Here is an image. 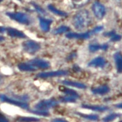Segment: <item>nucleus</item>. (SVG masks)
Returning a JSON list of instances; mask_svg holds the SVG:
<instances>
[{
    "instance_id": "f257e3e1",
    "label": "nucleus",
    "mask_w": 122,
    "mask_h": 122,
    "mask_svg": "<svg viewBox=\"0 0 122 122\" xmlns=\"http://www.w3.org/2000/svg\"><path fill=\"white\" fill-rule=\"evenodd\" d=\"M91 23V17L87 10H81L74 15L73 25L75 29L82 30L87 28Z\"/></svg>"
},
{
    "instance_id": "f03ea898",
    "label": "nucleus",
    "mask_w": 122,
    "mask_h": 122,
    "mask_svg": "<svg viewBox=\"0 0 122 122\" xmlns=\"http://www.w3.org/2000/svg\"><path fill=\"white\" fill-rule=\"evenodd\" d=\"M103 26H98L92 30L88 31L84 33H75V32H69L66 34V37L68 39H89L90 36L98 33L99 32L103 30Z\"/></svg>"
},
{
    "instance_id": "7ed1b4c3",
    "label": "nucleus",
    "mask_w": 122,
    "mask_h": 122,
    "mask_svg": "<svg viewBox=\"0 0 122 122\" xmlns=\"http://www.w3.org/2000/svg\"><path fill=\"white\" fill-rule=\"evenodd\" d=\"M23 50L26 53L30 54H34L40 49V45L34 40H27L22 44Z\"/></svg>"
},
{
    "instance_id": "20e7f679",
    "label": "nucleus",
    "mask_w": 122,
    "mask_h": 122,
    "mask_svg": "<svg viewBox=\"0 0 122 122\" xmlns=\"http://www.w3.org/2000/svg\"><path fill=\"white\" fill-rule=\"evenodd\" d=\"M6 15L15 21L23 25H29L30 20L26 14L21 12H7Z\"/></svg>"
},
{
    "instance_id": "39448f33",
    "label": "nucleus",
    "mask_w": 122,
    "mask_h": 122,
    "mask_svg": "<svg viewBox=\"0 0 122 122\" xmlns=\"http://www.w3.org/2000/svg\"><path fill=\"white\" fill-rule=\"evenodd\" d=\"M57 104H58V103L56 100H54V98H51L40 101L39 103H38L35 106V107L37 110L46 111V109L56 106Z\"/></svg>"
},
{
    "instance_id": "423d86ee",
    "label": "nucleus",
    "mask_w": 122,
    "mask_h": 122,
    "mask_svg": "<svg viewBox=\"0 0 122 122\" xmlns=\"http://www.w3.org/2000/svg\"><path fill=\"white\" fill-rule=\"evenodd\" d=\"M92 10L95 17L99 20H101L104 17L106 14L105 7L101 3L97 1L93 3Z\"/></svg>"
},
{
    "instance_id": "0eeeda50",
    "label": "nucleus",
    "mask_w": 122,
    "mask_h": 122,
    "mask_svg": "<svg viewBox=\"0 0 122 122\" xmlns=\"http://www.w3.org/2000/svg\"><path fill=\"white\" fill-rule=\"evenodd\" d=\"M0 100L3 101V102H6V103H9V104H14V105L20 107L23 109H28V107H29L28 104L27 103H25V102L10 98L7 97V96L4 95H0Z\"/></svg>"
},
{
    "instance_id": "6e6552de",
    "label": "nucleus",
    "mask_w": 122,
    "mask_h": 122,
    "mask_svg": "<svg viewBox=\"0 0 122 122\" xmlns=\"http://www.w3.org/2000/svg\"><path fill=\"white\" fill-rule=\"evenodd\" d=\"M67 74H68V72L65 70L53 71H48V72L40 73L38 75H37V77L40 78H51V77L65 76V75H67Z\"/></svg>"
},
{
    "instance_id": "1a4fd4ad",
    "label": "nucleus",
    "mask_w": 122,
    "mask_h": 122,
    "mask_svg": "<svg viewBox=\"0 0 122 122\" xmlns=\"http://www.w3.org/2000/svg\"><path fill=\"white\" fill-rule=\"evenodd\" d=\"M31 65L36 67L37 68H41V69H46L49 68L50 66V63L46 61H45L43 59H33L30 62Z\"/></svg>"
},
{
    "instance_id": "9d476101",
    "label": "nucleus",
    "mask_w": 122,
    "mask_h": 122,
    "mask_svg": "<svg viewBox=\"0 0 122 122\" xmlns=\"http://www.w3.org/2000/svg\"><path fill=\"white\" fill-rule=\"evenodd\" d=\"M106 63V61L103 57H98L92 60L88 64V66L91 67H103Z\"/></svg>"
},
{
    "instance_id": "9b49d317",
    "label": "nucleus",
    "mask_w": 122,
    "mask_h": 122,
    "mask_svg": "<svg viewBox=\"0 0 122 122\" xmlns=\"http://www.w3.org/2000/svg\"><path fill=\"white\" fill-rule=\"evenodd\" d=\"M6 30L7 32V34L9 36L14 38H26V35L20 30L18 29H14L12 28H8L6 29Z\"/></svg>"
},
{
    "instance_id": "f8f14e48",
    "label": "nucleus",
    "mask_w": 122,
    "mask_h": 122,
    "mask_svg": "<svg viewBox=\"0 0 122 122\" xmlns=\"http://www.w3.org/2000/svg\"><path fill=\"white\" fill-rule=\"evenodd\" d=\"M39 23L42 30L44 32H48L50 29V25L52 23V20L43 17H39Z\"/></svg>"
},
{
    "instance_id": "ddd939ff",
    "label": "nucleus",
    "mask_w": 122,
    "mask_h": 122,
    "mask_svg": "<svg viewBox=\"0 0 122 122\" xmlns=\"http://www.w3.org/2000/svg\"><path fill=\"white\" fill-rule=\"evenodd\" d=\"M117 70L118 73H122V54L120 52L115 53L114 55Z\"/></svg>"
},
{
    "instance_id": "4468645a",
    "label": "nucleus",
    "mask_w": 122,
    "mask_h": 122,
    "mask_svg": "<svg viewBox=\"0 0 122 122\" xmlns=\"http://www.w3.org/2000/svg\"><path fill=\"white\" fill-rule=\"evenodd\" d=\"M18 68L21 71H34L37 69L30 63H20L18 65Z\"/></svg>"
},
{
    "instance_id": "2eb2a0df",
    "label": "nucleus",
    "mask_w": 122,
    "mask_h": 122,
    "mask_svg": "<svg viewBox=\"0 0 122 122\" xmlns=\"http://www.w3.org/2000/svg\"><path fill=\"white\" fill-rule=\"evenodd\" d=\"M62 84L65 85V86H71V87L78 88V89H84L86 88V86L85 84H84L76 82V81H73L64 80L62 81Z\"/></svg>"
},
{
    "instance_id": "dca6fc26",
    "label": "nucleus",
    "mask_w": 122,
    "mask_h": 122,
    "mask_svg": "<svg viewBox=\"0 0 122 122\" xmlns=\"http://www.w3.org/2000/svg\"><path fill=\"white\" fill-rule=\"evenodd\" d=\"M59 90H61V92H62L65 93L66 95L70 96V97H72L75 98H78L79 97V95L78 93L76 92V91L73 90H71L70 89H68V88L65 87L64 86H60L59 87Z\"/></svg>"
},
{
    "instance_id": "f3484780",
    "label": "nucleus",
    "mask_w": 122,
    "mask_h": 122,
    "mask_svg": "<svg viewBox=\"0 0 122 122\" xmlns=\"http://www.w3.org/2000/svg\"><path fill=\"white\" fill-rule=\"evenodd\" d=\"M110 91V89L107 86H102L98 87H96L94 89H92V92H93L94 94L96 95H104L106 94Z\"/></svg>"
},
{
    "instance_id": "a211bd4d",
    "label": "nucleus",
    "mask_w": 122,
    "mask_h": 122,
    "mask_svg": "<svg viewBox=\"0 0 122 122\" xmlns=\"http://www.w3.org/2000/svg\"><path fill=\"white\" fill-rule=\"evenodd\" d=\"M82 107L85 109L92 110V111H100V112H103V111H107L109 109L107 107L103 106L88 105V104H83Z\"/></svg>"
},
{
    "instance_id": "6ab92c4d",
    "label": "nucleus",
    "mask_w": 122,
    "mask_h": 122,
    "mask_svg": "<svg viewBox=\"0 0 122 122\" xmlns=\"http://www.w3.org/2000/svg\"><path fill=\"white\" fill-rule=\"evenodd\" d=\"M48 9L50 10V11L53 12V14H56V15L61 16V17H66L67 15V13H65V12H63L62 10H60L57 9L54 6H53L51 4L48 5Z\"/></svg>"
},
{
    "instance_id": "aec40b11",
    "label": "nucleus",
    "mask_w": 122,
    "mask_h": 122,
    "mask_svg": "<svg viewBox=\"0 0 122 122\" xmlns=\"http://www.w3.org/2000/svg\"><path fill=\"white\" fill-rule=\"evenodd\" d=\"M108 48L107 45H91L89 46V50L91 52H95L99 50H107Z\"/></svg>"
},
{
    "instance_id": "412c9836",
    "label": "nucleus",
    "mask_w": 122,
    "mask_h": 122,
    "mask_svg": "<svg viewBox=\"0 0 122 122\" xmlns=\"http://www.w3.org/2000/svg\"><path fill=\"white\" fill-rule=\"evenodd\" d=\"M17 120L20 122H37L40 119L31 117H20L17 118Z\"/></svg>"
},
{
    "instance_id": "4be33fe9",
    "label": "nucleus",
    "mask_w": 122,
    "mask_h": 122,
    "mask_svg": "<svg viewBox=\"0 0 122 122\" xmlns=\"http://www.w3.org/2000/svg\"><path fill=\"white\" fill-rule=\"evenodd\" d=\"M70 30V28L68 26H62L59 27L57 29H54L53 30V33L54 34H61L64 32H68Z\"/></svg>"
},
{
    "instance_id": "5701e85b",
    "label": "nucleus",
    "mask_w": 122,
    "mask_h": 122,
    "mask_svg": "<svg viewBox=\"0 0 122 122\" xmlns=\"http://www.w3.org/2000/svg\"><path fill=\"white\" fill-rule=\"evenodd\" d=\"M119 116V114L113 113V114H111L108 115H107V116L105 117L104 118H103V121L104 122H112V121L114 120L115 119H116V118H117V117H118Z\"/></svg>"
},
{
    "instance_id": "b1692460",
    "label": "nucleus",
    "mask_w": 122,
    "mask_h": 122,
    "mask_svg": "<svg viewBox=\"0 0 122 122\" xmlns=\"http://www.w3.org/2000/svg\"><path fill=\"white\" fill-rule=\"evenodd\" d=\"M60 100L64 103H75L76 101V98L72 97H70V96L66 95L65 97L60 98Z\"/></svg>"
},
{
    "instance_id": "393cba45",
    "label": "nucleus",
    "mask_w": 122,
    "mask_h": 122,
    "mask_svg": "<svg viewBox=\"0 0 122 122\" xmlns=\"http://www.w3.org/2000/svg\"><path fill=\"white\" fill-rule=\"evenodd\" d=\"M78 114L83 118L90 120H98L99 119V117L97 115H91V114L90 115H86V114H80V113H78Z\"/></svg>"
},
{
    "instance_id": "a878e982",
    "label": "nucleus",
    "mask_w": 122,
    "mask_h": 122,
    "mask_svg": "<svg viewBox=\"0 0 122 122\" xmlns=\"http://www.w3.org/2000/svg\"><path fill=\"white\" fill-rule=\"evenodd\" d=\"M32 112L38 115H43V116H48L49 115V112L46 111H43V110H37V111H32Z\"/></svg>"
},
{
    "instance_id": "bb28decb",
    "label": "nucleus",
    "mask_w": 122,
    "mask_h": 122,
    "mask_svg": "<svg viewBox=\"0 0 122 122\" xmlns=\"http://www.w3.org/2000/svg\"><path fill=\"white\" fill-rule=\"evenodd\" d=\"M32 5H33L34 7H35V9L37 10V11L39 12L40 14H44L45 13V12L44 10H43L42 8H41V7H40L39 5H37V4H35L34 3H32Z\"/></svg>"
},
{
    "instance_id": "cd10ccee",
    "label": "nucleus",
    "mask_w": 122,
    "mask_h": 122,
    "mask_svg": "<svg viewBox=\"0 0 122 122\" xmlns=\"http://www.w3.org/2000/svg\"><path fill=\"white\" fill-rule=\"evenodd\" d=\"M121 39H122V37L119 35L114 34L111 37V40L112 42H117V41H119Z\"/></svg>"
},
{
    "instance_id": "c85d7f7f",
    "label": "nucleus",
    "mask_w": 122,
    "mask_h": 122,
    "mask_svg": "<svg viewBox=\"0 0 122 122\" xmlns=\"http://www.w3.org/2000/svg\"><path fill=\"white\" fill-rule=\"evenodd\" d=\"M0 122H9V121L3 114L0 113Z\"/></svg>"
},
{
    "instance_id": "c756f323",
    "label": "nucleus",
    "mask_w": 122,
    "mask_h": 122,
    "mask_svg": "<svg viewBox=\"0 0 122 122\" xmlns=\"http://www.w3.org/2000/svg\"><path fill=\"white\" fill-rule=\"evenodd\" d=\"M52 122H68V121L62 119V118H54L52 120Z\"/></svg>"
},
{
    "instance_id": "7c9ffc66",
    "label": "nucleus",
    "mask_w": 122,
    "mask_h": 122,
    "mask_svg": "<svg viewBox=\"0 0 122 122\" xmlns=\"http://www.w3.org/2000/svg\"><path fill=\"white\" fill-rule=\"evenodd\" d=\"M6 30V29L4 28V27L0 26V32H4Z\"/></svg>"
},
{
    "instance_id": "2f4dec72",
    "label": "nucleus",
    "mask_w": 122,
    "mask_h": 122,
    "mask_svg": "<svg viewBox=\"0 0 122 122\" xmlns=\"http://www.w3.org/2000/svg\"><path fill=\"white\" fill-rule=\"evenodd\" d=\"M115 107H117V108L122 109V103H120V104H116V105H115Z\"/></svg>"
},
{
    "instance_id": "473e14b6",
    "label": "nucleus",
    "mask_w": 122,
    "mask_h": 122,
    "mask_svg": "<svg viewBox=\"0 0 122 122\" xmlns=\"http://www.w3.org/2000/svg\"><path fill=\"white\" fill-rule=\"evenodd\" d=\"M3 82V78L1 75H0V84H1Z\"/></svg>"
},
{
    "instance_id": "72a5a7b5",
    "label": "nucleus",
    "mask_w": 122,
    "mask_h": 122,
    "mask_svg": "<svg viewBox=\"0 0 122 122\" xmlns=\"http://www.w3.org/2000/svg\"><path fill=\"white\" fill-rule=\"evenodd\" d=\"M4 40V37L1 36H0V42H2V41H3V40Z\"/></svg>"
},
{
    "instance_id": "f704fd0d",
    "label": "nucleus",
    "mask_w": 122,
    "mask_h": 122,
    "mask_svg": "<svg viewBox=\"0 0 122 122\" xmlns=\"http://www.w3.org/2000/svg\"><path fill=\"white\" fill-rule=\"evenodd\" d=\"M73 1L75 2H79L80 1H81V0H73Z\"/></svg>"
},
{
    "instance_id": "c9c22d12",
    "label": "nucleus",
    "mask_w": 122,
    "mask_h": 122,
    "mask_svg": "<svg viewBox=\"0 0 122 122\" xmlns=\"http://www.w3.org/2000/svg\"><path fill=\"white\" fill-rule=\"evenodd\" d=\"M3 1V0H0V3H1V2Z\"/></svg>"
},
{
    "instance_id": "e433bc0d",
    "label": "nucleus",
    "mask_w": 122,
    "mask_h": 122,
    "mask_svg": "<svg viewBox=\"0 0 122 122\" xmlns=\"http://www.w3.org/2000/svg\"><path fill=\"white\" fill-rule=\"evenodd\" d=\"M119 122H122V120H121V121H120Z\"/></svg>"
}]
</instances>
